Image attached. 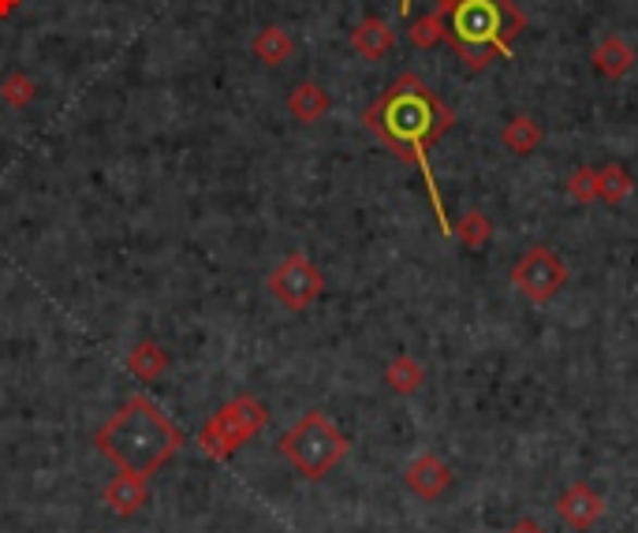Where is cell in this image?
Returning <instances> with one entry per match:
<instances>
[{
    "label": "cell",
    "mask_w": 638,
    "mask_h": 533,
    "mask_svg": "<svg viewBox=\"0 0 638 533\" xmlns=\"http://www.w3.org/2000/svg\"><path fill=\"white\" fill-rule=\"evenodd\" d=\"M363 124L370 127L400 161L418 164V172H422V179H426V190H430V198H433V213H437V221H441V232L452 235V221H449V213H444L441 190H437V179L430 169V146L449 135L452 124H456V112L437 98L422 78L407 72L366 109Z\"/></svg>",
    "instance_id": "1"
},
{
    "label": "cell",
    "mask_w": 638,
    "mask_h": 533,
    "mask_svg": "<svg viewBox=\"0 0 638 533\" xmlns=\"http://www.w3.org/2000/svg\"><path fill=\"white\" fill-rule=\"evenodd\" d=\"M183 448V433L154 399L131 396L98 430V451L120 474L150 478Z\"/></svg>",
    "instance_id": "2"
},
{
    "label": "cell",
    "mask_w": 638,
    "mask_h": 533,
    "mask_svg": "<svg viewBox=\"0 0 638 533\" xmlns=\"http://www.w3.org/2000/svg\"><path fill=\"white\" fill-rule=\"evenodd\" d=\"M444 20V41L470 72H486L493 60L508 57L515 38L527 30V15L512 0H456Z\"/></svg>",
    "instance_id": "3"
},
{
    "label": "cell",
    "mask_w": 638,
    "mask_h": 533,
    "mask_svg": "<svg viewBox=\"0 0 638 533\" xmlns=\"http://www.w3.org/2000/svg\"><path fill=\"white\" fill-rule=\"evenodd\" d=\"M281 456L292 462V470L307 482H321L329 470H336L347 456V436L321 410H310L281 436Z\"/></svg>",
    "instance_id": "4"
},
{
    "label": "cell",
    "mask_w": 638,
    "mask_h": 533,
    "mask_svg": "<svg viewBox=\"0 0 638 533\" xmlns=\"http://www.w3.org/2000/svg\"><path fill=\"white\" fill-rule=\"evenodd\" d=\"M266 422H269L266 407H261L255 396H240L209 418L203 425V433H198V444H203V451L209 459H229L235 456V448L255 441Z\"/></svg>",
    "instance_id": "5"
},
{
    "label": "cell",
    "mask_w": 638,
    "mask_h": 533,
    "mask_svg": "<svg viewBox=\"0 0 638 533\" xmlns=\"http://www.w3.org/2000/svg\"><path fill=\"white\" fill-rule=\"evenodd\" d=\"M567 284V261L549 247H530L512 265V287L530 302H553Z\"/></svg>",
    "instance_id": "6"
},
{
    "label": "cell",
    "mask_w": 638,
    "mask_h": 533,
    "mask_svg": "<svg viewBox=\"0 0 638 533\" xmlns=\"http://www.w3.org/2000/svg\"><path fill=\"white\" fill-rule=\"evenodd\" d=\"M269 292H273L287 310L299 313L326 292V276L318 273V265H314L307 255H292L273 269V276H269Z\"/></svg>",
    "instance_id": "7"
},
{
    "label": "cell",
    "mask_w": 638,
    "mask_h": 533,
    "mask_svg": "<svg viewBox=\"0 0 638 533\" xmlns=\"http://www.w3.org/2000/svg\"><path fill=\"white\" fill-rule=\"evenodd\" d=\"M556 515L567 522L572 530L587 533L601 522V515H605V496L593 493V488L587 482H575L567 493L556 500Z\"/></svg>",
    "instance_id": "8"
},
{
    "label": "cell",
    "mask_w": 638,
    "mask_h": 533,
    "mask_svg": "<svg viewBox=\"0 0 638 533\" xmlns=\"http://www.w3.org/2000/svg\"><path fill=\"white\" fill-rule=\"evenodd\" d=\"M404 482L418 500H441L452 488V470H449V462L437 459L433 451H422V456L407 467Z\"/></svg>",
    "instance_id": "9"
},
{
    "label": "cell",
    "mask_w": 638,
    "mask_h": 533,
    "mask_svg": "<svg viewBox=\"0 0 638 533\" xmlns=\"http://www.w3.org/2000/svg\"><path fill=\"white\" fill-rule=\"evenodd\" d=\"M105 508L112 515H120V519H131V515L143 511L146 496H150V488H146V478H135V474H120L112 478L109 485H105Z\"/></svg>",
    "instance_id": "10"
},
{
    "label": "cell",
    "mask_w": 638,
    "mask_h": 533,
    "mask_svg": "<svg viewBox=\"0 0 638 533\" xmlns=\"http://www.w3.org/2000/svg\"><path fill=\"white\" fill-rule=\"evenodd\" d=\"M593 67H598V75L605 78H624L627 72L635 67V49L627 46L624 34H609V38L598 41V49H593Z\"/></svg>",
    "instance_id": "11"
},
{
    "label": "cell",
    "mask_w": 638,
    "mask_h": 533,
    "mask_svg": "<svg viewBox=\"0 0 638 533\" xmlns=\"http://www.w3.org/2000/svg\"><path fill=\"white\" fill-rule=\"evenodd\" d=\"M352 46H355L358 57H366V60L389 57V49H392L389 23H384V20H363L355 26V34H352Z\"/></svg>",
    "instance_id": "12"
},
{
    "label": "cell",
    "mask_w": 638,
    "mask_h": 533,
    "mask_svg": "<svg viewBox=\"0 0 638 533\" xmlns=\"http://www.w3.org/2000/svg\"><path fill=\"white\" fill-rule=\"evenodd\" d=\"M292 116H299L303 124H318L321 116L329 112V94L321 90L318 83H299L292 90V101H287Z\"/></svg>",
    "instance_id": "13"
},
{
    "label": "cell",
    "mask_w": 638,
    "mask_h": 533,
    "mask_svg": "<svg viewBox=\"0 0 638 533\" xmlns=\"http://www.w3.org/2000/svg\"><path fill=\"white\" fill-rule=\"evenodd\" d=\"M631 190H635V179L624 164H605V169H598V202L624 206L627 198H631Z\"/></svg>",
    "instance_id": "14"
},
{
    "label": "cell",
    "mask_w": 638,
    "mask_h": 533,
    "mask_svg": "<svg viewBox=\"0 0 638 533\" xmlns=\"http://www.w3.org/2000/svg\"><path fill=\"white\" fill-rule=\"evenodd\" d=\"M501 142L508 146L515 157L535 153L541 146V127L530 116H512L508 124H504V131H501Z\"/></svg>",
    "instance_id": "15"
},
{
    "label": "cell",
    "mask_w": 638,
    "mask_h": 533,
    "mask_svg": "<svg viewBox=\"0 0 638 533\" xmlns=\"http://www.w3.org/2000/svg\"><path fill=\"white\" fill-rule=\"evenodd\" d=\"M384 381H389L392 392H400V396H410V392L422 388L426 373H422V365H418L410 355H400V358H392V362H389V370H384Z\"/></svg>",
    "instance_id": "16"
},
{
    "label": "cell",
    "mask_w": 638,
    "mask_h": 533,
    "mask_svg": "<svg viewBox=\"0 0 638 533\" xmlns=\"http://www.w3.org/2000/svg\"><path fill=\"white\" fill-rule=\"evenodd\" d=\"M164 365H169V358H164V351L157 344H138L135 351H131V358H127V370L135 373L138 381L161 377Z\"/></svg>",
    "instance_id": "17"
},
{
    "label": "cell",
    "mask_w": 638,
    "mask_h": 533,
    "mask_svg": "<svg viewBox=\"0 0 638 533\" xmlns=\"http://www.w3.org/2000/svg\"><path fill=\"white\" fill-rule=\"evenodd\" d=\"M452 232L459 235L463 247L478 250V247H486V239L493 235V224H489V216L482 213V209H467V213L459 216V224Z\"/></svg>",
    "instance_id": "18"
},
{
    "label": "cell",
    "mask_w": 638,
    "mask_h": 533,
    "mask_svg": "<svg viewBox=\"0 0 638 533\" xmlns=\"http://www.w3.org/2000/svg\"><path fill=\"white\" fill-rule=\"evenodd\" d=\"M255 52L266 60V64H284L287 52H292V41H287V34L281 30V26H269V30L258 34Z\"/></svg>",
    "instance_id": "19"
},
{
    "label": "cell",
    "mask_w": 638,
    "mask_h": 533,
    "mask_svg": "<svg viewBox=\"0 0 638 533\" xmlns=\"http://www.w3.org/2000/svg\"><path fill=\"white\" fill-rule=\"evenodd\" d=\"M410 41H415L418 49H430L437 41H444V20L441 12H426L422 20L410 23Z\"/></svg>",
    "instance_id": "20"
},
{
    "label": "cell",
    "mask_w": 638,
    "mask_h": 533,
    "mask_svg": "<svg viewBox=\"0 0 638 533\" xmlns=\"http://www.w3.org/2000/svg\"><path fill=\"white\" fill-rule=\"evenodd\" d=\"M567 195L582 206L598 202V169H575L572 179H567Z\"/></svg>",
    "instance_id": "21"
},
{
    "label": "cell",
    "mask_w": 638,
    "mask_h": 533,
    "mask_svg": "<svg viewBox=\"0 0 638 533\" xmlns=\"http://www.w3.org/2000/svg\"><path fill=\"white\" fill-rule=\"evenodd\" d=\"M508 533H545V526H538L535 519H523V522H515Z\"/></svg>",
    "instance_id": "22"
},
{
    "label": "cell",
    "mask_w": 638,
    "mask_h": 533,
    "mask_svg": "<svg viewBox=\"0 0 638 533\" xmlns=\"http://www.w3.org/2000/svg\"><path fill=\"white\" fill-rule=\"evenodd\" d=\"M400 15H410V0H400Z\"/></svg>",
    "instance_id": "23"
}]
</instances>
